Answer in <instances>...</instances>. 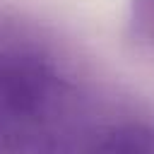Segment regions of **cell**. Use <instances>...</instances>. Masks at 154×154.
<instances>
[{
  "instance_id": "obj_1",
  "label": "cell",
  "mask_w": 154,
  "mask_h": 154,
  "mask_svg": "<svg viewBox=\"0 0 154 154\" xmlns=\"http://www.w3.org/2000/svg\"><path fill=\"white\" fill-rule=\"evenodd\" d=\"M82 128V96L48 55H0V154H72Z\"/></svg>"
},
{
  "instance_id": "obj_2",
  "label": "cell",
  "mask_w": 154,
  "mask_h": 154,
  "mask_svg": "<svg viewBox=\"0 0 154 154\" xmlns=\"http://www.w3.org/2000/svg\"><path fill=\"white\" fill-rule=\"evenodd\" d=\"M87 154H154V125L123 123L101 132Z\"/></svg>"
},
{
  "instance_id": "obj_3",
  "label": "cell",
  "mask_w": 154,
  "mask_h": 154,
  "mask_svg": "<svg viewBox=\"0 0 154 154\" xmlns=\"http://www.w3.org/2000/svg\"><path fill=\"white\" fill-rule=\"evenodd\" d=\"M125 34L140 53L154 58V0H130Z\"/></svg>"
}]
</instances>
